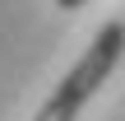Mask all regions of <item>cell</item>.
<instances>
[{
  "instance_id": "cell-1",
  "label": "cell",
  "mask_w": 125,
  "mask_h": 121,
  "mask_svg": "<svg viewBox=\"0 0 125 121\" xmlns=\"http://www.w3.org/2000/svg\"><path fill=\"white\" fill-rule=\"evenodd\" d=\"M121 56H125V19H111V23L93 37V47L70 65V75L56 84V93L42 103V112L32 121H74L83 112V103L107 84V75L121 65Z\"/></svg>"
},
{
  "instance_id": "cell-2",
  "label": "cell",
  "mask_w": 125,
  "mask_h": 121,
  "mask_svg": "<svg viewBox=\"0 0 125 121\" xmlns=\"http://www.w3.org/2000/svg\"><path fill=\"white\" fill-rule=\"evenodd\" d=\"M79 5H88V0H56V9H79Z\"/></svg>"
}]
</instances>
